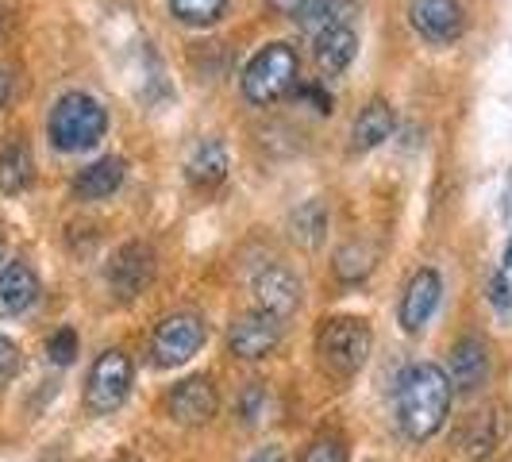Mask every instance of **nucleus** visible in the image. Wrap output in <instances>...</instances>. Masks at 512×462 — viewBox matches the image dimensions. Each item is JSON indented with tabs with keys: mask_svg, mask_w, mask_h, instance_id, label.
Instances as JSON below:
<instances>
[{
	"mask_svg": "<svg viewBox=\"0 0 512 462\" xmlns=\"http://www.w3.org/2000/svg\"><path fill=\"white\" fill-rule=\"evenodd\" d=\"M451 382L436 362H409L397 378V424L412 443L432 439L447 424Z\"/></svg>",
	"mask_w": 512,
	"mask_h": 462,
	"instance_id": "nucleus-1",
	"label": "nucleus"
},
{
	"mask_svg": "<svg viewBox=\"0 0 512 462\" xmlns=\"http://www.w3.org/2000/svg\"><path fill=\"white\" fill-rule=\"evenodd\" d=\"M370 347H374V332L362 316H328L316 332V355H320V366L347 382L355 378L366 359H370Z\"/></svg>",
	"mask_w": 512,
	"mask_h": 462,
	"instance_id": "nucleus-2",
	"label": "nucleus"
},
{
	"mask_svg": "<svg viewBox=\"0 0 512 462\" xmlns=\"http://www.w3.org/2000/svg\"><path fill=\"white\" fill-rule=\"evenodd\" d=\"M47 131H51V143L58 151H93L104 139V131H108V112L89 93H66L51 108Z\"/></svg>",
	"mask_w": 512,
	"mask_h": 462,
	"instance_id": "nucleus-3",
	"label": "nucleus"
},
{
	"mask_svg": "<svg viewBox=\"0 0 512 462\" xmlns=\"http://www.w3.org/2000/svg\"><path fill=\"white\" fill-rule=\"evenodd\" d=\"M301 58L289 43H266L243 70V97L251 104H274L297 89Z\"/></svg>",
	"mask_w": 512,
	"mask_h": 462,
	"instance_id": "nucleus-4",
	"label": "nucleus"
},
{
	"mask_svg": "<svg viewBox=\"0 0 512 462\" xmlns=\"http://www.w3.org/2000/svg\"><path fill=\"white\" fill-rule=\"evenodd\" d=\"M205 339H208L205 316H197V312H174V316H166L154 328V339H151L154 366L174 370V366L193 359L205 347Z\"/></svg>",
	"mask_w": 512,
	"mask_h": 462,
	"instance_id": "nucleus-5",
	"label": "nucleus"
},
{
	"mask_svg": "<svg viewBox=\"0 0 512 462\" xmlns=\"http://www.w3.org/2000/svg\"><path fill=\"white\" fill-rule=\"evenodd\" d=\"M131 359L124 351H104L101 359L93 362V370H89V382H85V409L93 412V416H112V412L120 409L124 401H128L131 393Z\"/></svg>",
	"mask_w": 512,
	"mask_h": 462,
	"instance_id": "nucleus-6",
	"label": "nucleus"
},
{
	"mask_svg": "<svg viewBox=\"0 0 512 462\" xmlns=\"http://www.w3.org/2000/svg\"><path fill=\"white\" fill-rule=\"evenodd\" d=\"M151 278H154V251L147 243H139V239L124 243L116 255L108 258V266H104V282H108V289L120 301L139 297L151 285Z\"/></svg>",
	"mask_w": 512,
	"mask_h": 462,
	"instance_id": "nucleus-7",
	"label": "nucleus"
},
{
	"mask_svg": "<svg viewBox=\"0 0 512 462\" xmlns=\"http://www.w3.org/2000/svg\"><path fill=\"white\" fill-rule=\"evenodd\" d=\"M278 343H282V320L270 316V312H262V308L239 316L228 328V351L235 359L258 362L266 359V355H274Z\"/></svg>",
	"mask_w": 512,
	"mask_h": 462,
	"instance_id": "nucleus-8",
	"label": "nucleus"
},
{
	"mask_svg": "<svg viewBox=\"0 0 512 462\" xmlns=\"http://www.w3.org/2000/svg\"><path fill=\"white\" fill-rule=\"evenodd\" d=\"M409 20L432 47H451L466 31V12L459 0H412Z\"/></svg>",
	"mask_w": 512,
	"mask_h": 462,
	"instance_id": "nucleus-9",
	"label": "nucleus"
},
{
	"mask_svg": "<svg viewBox=\"0 0 512 462\" xmlns=\"http://www.w3.org/2000/svg\"><path fill=\"white\" fill-rule=\"evenodd\" d=\"M166 409H170V416H174L178 424H189V428L208 424V420L216 416V409H220V397H216L212 378L193 374V378L178 382L170 389V397H166Z\"/></svg>",
	"mask_w": 512,
	"mask_h": 462,
	"instance_id": "nucleus-10",
	"label": "nucleus"
},
{
	"mask_svg": "<svg viewBox=\"0 0 512 462\" xmlns=\"http://www.w3.org/2000/svg\"><path fill=\"white\" fill-rule=\"evenodd\" d=\"M255 301L262 312L289 320L297 308H301V278L289 270V266H266L255 274Z\"/></svg>",
	"mask_w": 512,
	"mask_h": 462,
	"instance_id": "nucleus-11",
	"label": "nucleus"
},
{
	"mask_svg": "<svg viewBox=\"0 0 512 462\" xmlns=\"http://www.w3.org/2000/svg\"><path fill=\"white\" fill-rule=\"evenodd\" d=\"M447 382L459 393H474L478 385H486L489 378V347L478 335H462L459 343L451 347V359H447Z\"/></svg>",
	"mask_w": 512,
	"mask_h": 462,
	"instance_id": "nucleus-12",
	"label": "nucleus"
},
{
	"mask_svg": "<svg viewBox=\"0 0 512 462\" xmlns=\"http://www.w3.org/2000/svg\"><path fill=\"white\" fill-rule=\"evenodd\" d=\"M439 297H443V282H439L436 270H420V274H412V282L405 285V297H401V328L405 332H420L428 320H432V312L439 308Z\"/></svg>",
	"mask_w": 512,
	"mask_h": 462,
	"instance_id": "nucleus-13",
	"label": "nucleus"
},
{
	"mask_svg": "<svg viewBox=\"0 0 512 462\" xmlns=\"http://www.w3.org/2000/svg\"><path fill=\"white\" fill-rule=\"evenodd\" d=\"M355 54H359V31L351 24L324 27V31L312 35V58H316L320 74H328V77L343 74V70L355 62Z\"/></svg>",
	"mask_w": 512,
	"mask_h": 462,
	"instance_id": "nucleus-14",
	"label": "nucleus"
},
{
	"mask_svg": "<svg viewBox=\"0 0 512 462\" xmlns=\"http://www.w3.org/2000/svg\"><path fill=\"white\" fill-rule=\"evenodd\" d=\"M35 301H39V274L27 262L0 266V320L24 316Z\"/></svg>",
	"mask_w": 512,
	"mask_h": 462,
	"instance_id": "nucleus-15",
	"label": "nucleus"
},
{
	"mask_svg": "<svg viewBox=\"0 0 512 462\" xmlns=\"http://www.w3.org/2000/svg\"><path fill=\"white\" fill-rule=\"evenodd\" d=\"M185 178L201 193H212L216 185H224V178H228V151H224V143L220 139H201L189 151V158H185Z\"/></svg>",
	"mask_w": 512,
	"mask_h": 462,
	"instance_id": "nucleus-16",
	"label": "nucleus"
},
{
	"mask_svg": "<svg viewBox=\"0 0 512 462\" xmlns=\"http://www.w3.org/2000/svg\"><path fill=\"white\" fill-rule=\"evenodd\" d=\"M128 178V162L124 158H101L93 166H85L81 174L74 178V197L77 201H108L120 185Z\"/></svg>",
	"mask_w": 512,
	"mask_h": 462,
	"instance_id": "nucleus-17",
	"label": "nucleus"
},
{
	"mask_svg": "<svg viewBox=\"0 0 512 462\" xmlns=\"http://www.w3.org/2000/svg\"><path fill=\"white\" fill-rule=\"evenodd\" d=\"M393 128H397V116H393L389 101H370L359 112L355 128H351V151L366 154L374 151V147H382L385 139L393 135Z\"/></svg>",
	"mask_w": 512,
	"mask_h": 462,
	"instance_id": "nucleus-18",
	"label": "nucleus"
},
{
	"mask_svg": "<svg viewBox=\"0 0 512 462\" xmlns=\"http://www.w3.org/2000/svg\"><path fill=\"white\" fill-rule=\"evenodd\" d=\"M35 178V162L31 151L20 139H8L0 143V193H24Z\"/></svg>",
	"mask_w": 512,
	"mask_h": 462,
	"instance_id": "nucleus-19",
	"label": "nucleus"
},
{
	"mask_svg": "<svg viewBox=\"0 0 512 462\" xmlns=\"http://www.w3.org/2000/svg\"><path fill=\"white\" fill-rule=\"evenodd\" d=\"M355 12H359V0H308L293 20L305 27L308 35H316V31H324V27L351 24Z\"/></svg>",
	"mask_w": 512,
	"mask_h": 462,
	"instance_id": "nucleus-20",
	"label": "nucleus"
},
{
	"mask_svg": "<svg viewBox=\"0 0 512 462\" xmlns=\"http://www.w3.org/2000/svg\"><path fill=\"white\" fill-rule=\"evenodd\" d=\"M324 231H328V208H324V201H305L289 216V235L301 247H320Z\"/></svg>",
	"mask_w": 512,
	"mask_h": 462,
	"instance_id": "nucleus-21",
	"label": "nucleus"
},
{
	"mask_svg": "<svg viewBox=\"0 0 512 462\" xmlns=\"http://www.w3.org/2000/svg\"><path fill=\"white\" fill-rule=\"evenodd\" d=\"M497 436H501V424H497V412H478L462 436V447H466V459L470 462H486L497 447Z\"/></svg>",
	"mask_w": 512,
	"mask_h": 462,
	"instance_id": "nucleus-22",
	"label": "nucleus"
},
{
	"mask_svg": "<svg viewBox=\"0 0 512 462\" xmlns=\"http://www.w3.org/2000/svg\"><path fill=\"white\" fill-rule=\"evenodd\" d=\"M374 262H378V251L370 247V243H347V247H339L335 251V278L339 282H362V278H370V270H374Z\"/></svg>",
	"mask_w": 512,
	"mask_h": 462,
	"instance_id": "nucleus-23",
	"label": "nucleus"
},
{
	"mask_svg": "<svg viewBox=\"0 0 512 462\" xmlns=\"http://www.w3.org/2000/svg\"><path fill=\"white\" fill-rule=\"evenodd\" d=\"M170 12L185 27H212L228 12V0H170Z\"/></svg>",
	"mask_w": 512,
	"mask_h": 462,
	"instance_id": "nucleus-24",
	"label": "nucleus"
},
{
	"mask_svg": "<svg viewBox=\"0 0 512 462\" xmlns=\"http://www.w3.org/2000/svg\"><path fill=\"white\" fill-rule=\"evenodd\" d=\"M301 462H347V439L339 432H320L305 447Z\"/></svg>",
	"mask_w": 512,
	"mask_h": 462,
	"instance_id": "nucleus-25",
	"label": "nucleus"
},
{
	"mask_svg": "<svg viewBox=\"0 0 512 462\" xmlns=\"http://www.w3.org/2000/svg\"><path fill=\"white\" fill-rule=\"evenodd\" d=\"M266 405H270V393L262 382H251L243 393H239V420L243 424H258L266 416Z\"/></svg>",
	"mask_w": 512,
	"mask_h": 462,
	"instance_id": "nucleus-26",
	"label": "nucleus"
},
{
	"mask_svg": "<svg viewBox=\"0 0 512 462\" xmlns=\"http://www.w3.org/2000/svg\"><path fill=\"white\" fill-rule=\"evenodd\" d=\"M77 355V332L74 328H58V332L47 339V359L54 366H70Z\"/></svg>",
	"mask_w": 512,
	"mask_h": 462,
	"instance_id": "nucleus-27",
	"label": "nucleus"
},
{
	"mask_svg": "<svg viewBox=\"0 0 512 462\" xmlns=\"http://www.w3.org/2000/svg\"><path fill=\"white\" fill-rule=\"evenodd\" d=\"M20 347L8 339V335H0V385L4 382H12L16 374H20Z\"/></svg>",
	"mask_w": 512,
	"mask_h": 462,
	"instance_id": "nucleus-28",
	"label": "nucleus"
},
{
	"mask_svg": "<svg viewBox=\"0 0 512 462\" xmlns=\"http://www.w3.org/2000/svg\"><path fill=\"white\" fill-rule=\"evenodd\" d=\"M293 93H297V97H301V101H308V104H312V108H316V112H332V93H328V89H324V85H316V81H305V85H301V81H297V89H293Z\"/></svg>",
	"mask_w": 512,
	"mask_h": 462,
	"instance_id": "nucleus-29",
	"label": "nucleus"
},
{
	"mask_svg": "<svg viewBox=\"0 0 512 462\" xmlns=\"http://www.w3.org/2000/svg\"><path fill=\"white\" fill-rule=\"evenodd\" d=\"M489 301L497 305V312H512V285L505 274H493L489 278Z\"/></svg>",
	"mask_w": 512,
	"mask_h": 462,
	"instance_id": "nucleus-30",
	"label": "nucleus"
},
{
	"mask_svg": "<svg viewBox=\"0 0 512 462\" xmlns=\"http://www.w3.org/2000/svg\"><path fill=\"white\" fill-rule=\"evenodd\" d=\"M305 4H308V0H270V8H274L278 16H297Z\"/></svg>",
	"mask_w": 512,
	"mask_h": 462,
	"instance_id": "nucleus-31",
	"label": "nucleus"
},
{
	"mask_svg": "<svg viewBox=\"0 0 512 462\" xmlns=\"http://www.w3.org/2000/svg\"><path fill=\"white\" fill-rule=\"evenodd\" d=\"M247 462H285V451H282V447H274V443H270V447H262V451H255V455H251Z\"/></svg>",
	"mask_w": 512,
	"mask_h": 462,
	"instance_id": "nucleus-32",
	"label": "nucleus"
},
{
	"mask_svg": "<svg viewBox=\"0 0 512 462\" xmlns=\"http://www.w3.org/2000/svg\"><path fill=\"white\" fill-rule=\"evenodd\" d=\"M4 101H8V77L0 70V108H4Z\"/></svg>",
	"mask_w": 512,
	"mask_h": 462,
	"instance_id": "nucleus-33",
	"label": "nucleus"
},
{
	"mask_svg": "<svg viewBox=\"0 0 512 462\" xmlns=\"http://www.w3.org/2000/svg\"><path fill=\"white\" fill-rule=\"evenodd\" d=\"M501 262H505V270H512V239H509V247H505V258H501Z\"/></svg>",
	"mask_w": 512,
	"mask_h": 462,
	"instance_id": "nucleus-34",
	"label": "nucleus"
},
{
	"mask_svg": "<svg viewBox=\"0 0 512 462\" xmlns=\"http://www.w3.org/2000/svg\"><path fill=\"white\" fill-rule=\"evenodd\" d=\"M505 205L512 208V174H509V189H505Z\"/></svg>",
	"mask_w": 512,
	"mask_h": 462,
	"instance_id": "nucleus-35",
	"label": "nucleus"
},
{
	"mask_svg": "<svg viewBox=\"0 0 512 462\" xmlns=\"http://www.w3.org/2000/svg\"><path fill=\"white\" fill-rule=\"evenodd\" d=\"M0 266H4V239H0Z\"/></svg>",
	"mask_w": 512,
	"mask_h": 462,
	"instance_id": "nucleus-36",
	"label": "nucleus"
},
{
	"mask_svg": "<svg viewBox=\"0 0 512 462\" xmlns=\"http://www.w3.org/2000/svg\"><path fill=\"white\" fill-rule=\"evenodd\" d=\"M0 27H4V8H0Z\"/></svg>",
	"mask_w": 512,
	"mask_h": 462,
	"instance_id": "nucleus-37",
	"label": "nucleus"
}]
</instances>
